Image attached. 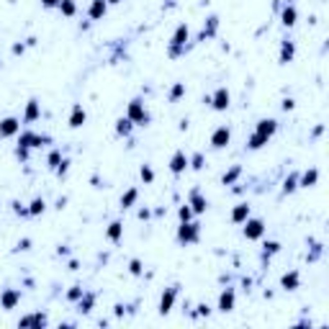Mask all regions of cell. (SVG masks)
Segmentation results:
<instances>
[{
	"instance_id": "cell-54",
	"label": "cell",
	"mask_w": 329,
	"mask_h": 329,
	"mask_svg": "<svg viewBox=\"0 0 329 329\" xmlns=\"http://www.w3.org/2000/svg\"><path fill=\"white\" fill-rule=\"evenodd\" d=\"M321 131H324V126H321V123H319V126H316V129H314L311 134H314V137H321Z\"/></svg>"
},
{
	"instance_id": "cell-10",
	"label": "cell",
	"mask_w": 329,
	"mask_h": 329,
	"mask_svg": "<svg viewBox=\"0 0 329 329\" xmlns=\"http://www.w3.org/2000/svg\"><path fill=\"white\" fill-rule=\"evenodd\" d=\"M168 168H170V173H173L175 178H180V175L188 170V152H185V149H175Z\"/></svg>"
},
{
	"instance_id": "cell-31",
	"label": "cell",
	"mask_w": 329,
	"mask_h": 329,
	"mask_svg": "<svg viewBox=\"0 0 329 329\" xmlns=\"http://www.w3.org/2000/svg\"><path fill=\"white\" fill-rule=\"evenodd\" d=\"M57 11H59L64 18H75V16H77V3H75V0H59Z\"/></svg>"
},
{
	"instance_id": "cell-23",
	"label": "cell",
	"mask_w": 329,
	"mask_h": 329,
	"mask_svg": "<svg viewBox=\"0 0 329 329\" xmlns=\"http://www.w3.org/2000/svg\"><path fill=\"white\" fill-rule=\"evenodd\" d=\"M106 239L113 242V244H118V242L123 239V221H121V219H113V221L108 224V229H106Z\"/></svg>"
},
{
	"instance_id": "cell-12",
	"label": "cell",
	"mask_w": 329,
	"mask_h": 329,
	"mask_svg": "<svg viewBox=\"0 0 329 329\" xmlns=\"http://www.w3.org/2000/svg\"><path fill=\"white\" fill-rule=\"evenodd\" d=\"M18 304H21V288H6V291L0 293V309L13 311Z\"/></svg>"
},
{
	"instance_id": "cell-8",
	"label": "cell",
	"mask_w": 329,
	"mask_h": 329,
	"mask_svg": "<svg viewBox=\"0 0 329 329\" xmlns=\"http://www.w3.org/2000/svg\"><path fill=\"white\" fill-rule=\"evenodd\" d=\"M209 144H211L214 149H226V147L232 144V129L226 126V123H221V126H216V129L211 131V139H209Z\"/></svg>"
},
{
	"instance_id": "cell-57",
	"label": "cell",
	"mask_w": 329,
	"mask_h": 329,
	"mask_svg": "<svg viewBox=\"0 0 329 329\" xmlns=\"http://www.w3.org/2000/svg\"><path fill=\"white\" fill-rule=\"evenodd\" d=\"M0 70H3V62H0Z\"/></svg>"
},
{
	"instance_id": "cell-16",
	"label": "cell",
	"mask_w": 329,
	"mask_h": 329,
	"mask_svg": "<svg viewBox=\"0 0 329 329\" xmlns=\"http://www.w3.org/2000/svg\"><path fill=\"white\" fill-rule=\"evenodd\" d=\"M85 121H88V111L82 108V103H75L72 111H70V118H67L70 129H80V126H85Z\"/></svg>"
},
{
	"instance_id": "cell-7",
	"label": "cell",
	"mask_w": 329,
	"mask_h": 329,
	"mask_svg": "<svg viewBox=\"0 0 329 329\" xmlns=\"http://www.w3.org/2000/svg\"><path fill=\"white\" fill-rule=\"evenodd\" d=\"M188 206L193 209L195 216H203L206 211H209V198L201 193V188H190V193H188Z\"/></svg>"
},
{
	"instance_id": "cell-36",
	"label": "cell",
	"mask_w": 329,
	"mask_h": 329,
	"mask_svg": "<svg viewBox=\"0 0 329 329\" xmlns=\"http://www.w3.org/2000/svg\"><path fill=\"white\" fill-rule=\"evenodd\" d=\"M59 162H62V152H59V149H52V152L47 154V168L54 173V170L59 168Z\"/></svg>"
},
{
	"instance_id": "cell-35",
	"label": "cell",
	"mask_w": 329,
	"mask_h": 329,
	"mask_svg": "<svg viewBox=\"0 0 329 329\" xmlns=\"http://www.w3.org/2000/svg\"><path fill=\"white\" fill-rule=\"evenodd\" d=\"M49 324V316L44 311H34L31 314V329H44Z\"/></svg>"
},
{
	"instance_id": "cell-30",
	"label": "cell",
	"mask_w": 329,
	"mask_h": 329,
	"mask_svg": "<svg viewBox=\"0 0 329 329\" xmlns=\"http://www.w3.org/2000/svg\"><path fill=\"white\" fill-rule=\"evenodd\" d=\"M268 142H270V139H265L262 134L252 131L250 137H247V149H250V152H257V149H262V147H265Z\"/></svg>"
},
{
	"instance_id": "cell-24",
	"label": "cell",
	"mask_w": 329,
	"mask_h": 329,
	"mask_svg": "<svg viewBox=\"0 0 329 329\" xmlns=\"http://www.w3.org/2000/svg\"><path fill=\"white\" fill-rule=\"evenodd\" d=\"M319 183V170L316 168H309L304 173H299V188H314Z\"/></svg>"
},
{
	"instance_id": "cell-18",
	"label": "cell",
	"mask_w": 329,
	"mask_h": 329,
	"mask_svg": "<svg viewBox=\"0 0 329 329\" xmlns=\"http://www.w3.org/2000/svg\"><path fill=\"white\" fill-rule=\"evenodd\" d=\"M280 288L283 291H299L301 288V273L299 270H288L280 275Z\"/></svg>"
},
{
	"instance_id": "cell-20",
	"label": "cell",
	"mask_w": 329,
	"mask_h": 329,
	"mask_svg": "<svg viewBox=\"0 0 329 329\" xmlns=\"http://www.w3.org/2000/svg\"><path fill=\"white\" fill-rule=\"evenodd\" d=\"M95 301H98V293L95 291H82V296L77 299V311L80 314H90L95 309Z\"/></svg>"
},
{
	"instance_id": "cell-33",
	"label": "cell",
	"mask_w": 329,
	"mask_h": 329,
	"mask_svg": "<svg viewBox=\"0 0 329 329\" xmlns=\"http://www.w3.org/2000/svg\"><path fill=\"white\" fill-rule=\"evenodd\" d=\"M44 211H47V201L41 198V195H36V198L28 203V214H31V216H41Z\"/></svg>"
},
{
	"instance_id": "cell-5",
	"label": "cell",
	"mask_w": 329,
	"mask_h": 329,
	"mask_svg": "<svg viewBox=\"0 0 329 329\" xmlns=\"http://www.w3.org/2000/svg\"><path fill=\"white\" fill-rule=\"evenodd\" d=\"M265 221L262 219H257V216H247V221H244V226H242V234H244V239H250V242H257V239H262L265 237Z\"/></svg>"
},
{
	"instance_id": "cell-21",
	"label": "cell",
	"mask_w": 329,
	"mask_h": 329,
	"mask_svg": "<svg viewBox=\"0 0 329 329\" xmlns=\"http://www.w3.org/2000/svg\"><path fill=\"white\" fill-rule=\"evenodd\" d=\"M255 131L262 134L265 139H273L275 131H278V121H275V118H260V121L255 123Z\"/></svg>"
},
{
	"instance_id": "cell-56",
	"label": "cell",
	"mask_w": 329,
	"mask_h": 329,
	"mask_svg": "<svg viewBox=\"0 0 329 329\" xmlns=\"http://www.w3.org/2000/svg\"><path fill=\"white\" fill-rule=\"evenodd\" d=\"M106 3H108V6H118V3H121V0H106Z\"/></svg>"
},
{
	"instance_id": "cell-13",
	"label": "cell",
	"mask_w": 329,
	"mask_h": 329,
	"mask_svg": "<svg viewBox=\"0 0 329 329\" xmlns=\"http://www.w3.org/2000/svg\"><path fill=\"white\" fill-rule=\"evenodd\" d=\"M296 57V41L293 39H283L280 41V52H278V64H291Z\"/></svg>"
},
{
	"instance_id": "cell-2",
	"label": "cell",
	"mask_w": 329,
	"mask_h": 329,
	"mask_svg": "<svg viewBox=\"0 0 329 329\" xmlns=\"http://www.w3.org/2000/svg\"><path fill=\"white\" fill-rule=\"evenodd\" d=\"M126 118L134 123V126H149V123H152V116H149V111H147V106H144L142 98H131L129 101Z\"/></svg>"
},
{
	"instance_id": "cell-15",
	"label": "cell",
	"mask_w": 329,
	"mask_h": 329,
	"mask_svg": "<svg viewBox=\"0 0 329 329\" xmlns=\"http://www.w3.org/2000/svg\"><path fill=\"white\" fill-rule=\"evenodd\" d=\"M234 304H237V291H234V288H224V291L219 293L216 309H219L221 314H229V311H234Z\"/></svg>"
},
{
	"instance_id": "cell-4",
	"label": "cell",
	"mask_w": 329,
	"mask_h": 329,
	"mask_svg": "<svg viewBox=\"0 0 329 329\" xmlns=\"http://www.w3.org/2000/svg\"><path fill=\"white\" fill-rule=\"evenodd\" d=\"M178 293H180V285H178V283L168 285V288L162 291V296H159V306H157L159 316H168V314L173 311V306H175V301H178Z\"/></svg>"
},
{
	"instance_id": "cell-9",
	"label": "cell",
	"mask_w": 329,
	"mask_h": 329,
	"mask_svg": "<svg viewBox=\"0 0 329 329\" xmlns=\"http://www.w3.org/2000/svg\"><path fill=\"white\" fill-rule=\"evenodd\" d=\"M18 131H21V118H18V116H6V118H0V139L18 137Z\"/></svg>"
},
{
	"instance_id": "cell-25",
	"label": "cell",
	"mask_w": 329,
	"mask_h": 329,
	"mask_svg": "<svg viewBox=\"0 0 329 329\" xmlns=\"http://www.w3.org/2000/svg\"><path fill=\"white\" fill-rule=\"evenodd\" d=\"M296 190H299V170L288 173V178L283 180V188H280V193H283V195H293Z\"/></svg>"
},
{
	"instance_id": "cell-37",
	"label": "cell",
	"mask_w": 329,
	"mask_h": 329,
	"mask_svg": "<svg viewBox=\"0 0 329 329\" xmlns=\"http://www.w3.org/2000/svg\"><path fill=\"white\" fill-rule=\"evenodd\" d=\"M139 178H142L144 185H152V183H154V170H152V164H142V168H139Z\"/></svg>"
},
{
	"instance_id": "cell-19",
	"label": "cell",
	"mask_w": 329,
	"mask_h": 329,
	"mask_svg": "<svg viewBox=\"0 0 329 329\" xmlns=\"http://www.w3.org/2000/svg\"><path fill=\"white\" fill-rule=\"evenodd\" d=\"M296 21H299V8H296L293 3H285V6L280 8V23H283L285 28H293Z\"/></svg>"
},
{
	"instance_id": "cell-42",
	"label": "cell",
	"mask_w": 329,
	"mask_h": 329,
	"mask_svg": "<svg viewBox=\"0 0 329 329\" xmlns=\"http://www.w3.org/2000/svg\"><path fill=\"white\" fill-rule=\"evenodd\" d=\"M70 164H72V162H70V157H62V162H59V168L54 170V175H57V178H67V173H70Z\"/></svg>"
},
{
	"instance_id": "cell-6",
	"label": "cell",
	"mask_w": 329,
	"mask_h": 329,
	"mask_svg": "<svg viewBox=\"0 0 329 329\" xmlns=\"http://www.w3.org/2000/svg\"><path fill=\"white\" fill-rule=\"evenodd\" d=\"M209 106H211L214 111H219V113L229 111V106H232V93H229V88H226V85H219V88L209 95Z\"/></svg>"
},
{
	"instance_id": "cell-22",
	"label": "cell",
	"mask_w": 329,
	"mask_h": 329,
	"mask_svg": "<svg viewBox=\"0 0 329 329\" xmlns=\"http://www.w3.org/2000/svg\"><path fill=\"white\" fill-rule=\"evenodd\" d=\"M108 3L106 0H90V6H88V18L90 21H103V16L108 13Z\"/></svg>"
},
{
	"instance_id": "cell-28",
	"label": "cell",
	"mask_w": 329,
	"mask_h": 329,
	"mask_svg": "<svg viewBox=\"0 0 329 329\" xmlns=\"http://www.w3.org/2000/svg\"><path fill=\"white\" fill-rule=\"evenodd\" d=\"M242 178V164H232V168L221 175V185H234Z\"/></svg>"
},
{
	"instance_id": "cell-41",
	"label": "cell",
	"mask_w": 329,
	"mask_h": 329,
	"mask_svg": "<svg viewBox=\"0 0 329 329\" xmlns=\"http://www.w3.org/2000/svg\"><path fill=\"white\" fill-rule=\"evenodd\" d=\"M11 206H13V214H18L21 219H31L28 206H26V203H21V201H11Z\"/></svg>"
},
{
	"instance_id": "cell-14",
	"label": "cell",
	"mask_w": 329,
	"mask_h": 329,
	"mask_svg": "<svg viewBox=\"0 0 329 329\" xmlns=\"http://www.w3.org/2000/svg\"><path fill=\"white\" fill-rule=\"evenodd\" d=\"M216 31H219V16H209V18H206V23H203V28H201V34H198V39H195V41H190V47H193V44H198V41L214 39V36H216Z\"/></svg>"
},
{
	"instance_id": "cell-1",
	"label": "cell",
	"mask_w": 329,
	"mask_h": 329,
	"mask_svg": "<svg viewBox=\"0 0 329 329\" xmlns=\"http://www.w3.org/2000/svg\"><path fill=\"white\" fill-rule=\"evenodd\" d=\"M188 41H190V28H188V23H180V26L173 31L170 41H168V57H170V59L183 57V54L190 49Z\"/></svg>"
},
{
	"instance_id": "cell-27",
	"label": "cell",
	"mask_w": 329,
	"mask_h": 329,
	"mask_svg": "<svg viewBox=\"0 0 329 329\" xmlns=\"http://www.w3.org/2000/svg\"><path fill=\"white\" fill-rule=\"evenodd\" d=\"M137 201H139V188H129L126 193L121 195V209H123V211H126V209H134Z\"/></svg>"
},
{
	"instance_id": "cell-3",
	"label": "cell",
	"mask_w": 329,
	"mask_h": 329,
	"mask_svg": "<svg viewBox=\"0 0 329 329\" xmlns=\"http://www.w3.org/2000/svg\"><path fill=\"white\" fill-rule=\"evenodd\" d=\"M175 239H178V244H183V247H188V244H198V239H201V224L193 219V221H180V226H178V232H175Z\"/></svg>"
},
{
	"instance_id": "cell-11",
	"label": "cell",
	"mask_w": 329,
	"mask_h": 329,
	"mask_svg": "<svg viewBox=\"0 0 329 329\" xmlns=\"http://www.w3.org/2000/svg\"><path fill=\"white\" fill-rule=\"evenodd\" d=\"M39 118H41V103H39V98H28V103L23 108V116H21V123L23 126H31Z\"/></svg>"
},
{
	"instance_id": "cell-51",
	"label": "cell",
	"mask_w": 329,
	"mask_h": 329,
	"mask_svg": "<svg viewBox=\"0 0 329 329\" xmlns=\"http://www.w3.org/2000/svg\"><path fill=\"white\" fill-rule=\"evenodd\" d=\"M67 206V195H62V198H57V211H62Z\"/></svg>"
},
{
	"instance_id": "cell-48",
	"label": "cell",
	"mask_w": 329,
	"mask_h": 329,
	"mask_svg": "<svg viewBox=\"0 0 329 329\" xmlns=\"http://www.w3.org/2000/svg\"><path fill=\"white\" fill-rule=\"evenodd\" d=\"M57 6H59V0H41V8H47V11H52Z\"/></svg>"
},
{
	"instance_id": "cell-50",
	"label": "cell",
	"mask_w": 329,
	"mask_h": 329,
	"mask_svg": "<svg viewBox=\"0 0 329 329\" xmlns=\"http://www.w3.org/2000/svg\"><path fill=\"white\" fill-rule=\"evenodd\" d=\"M137 216H139L142 221H147V219L152 216V211H149V209H139V214H137Z\"/></svg>"
},
{
	"instance_id": "cell-34",
	"label": "cell",
	"mask_w": 329,
	"mask_h": 329,
	"mask_svg": "<svg viewBox=\"0 0 329 329\" xmlns=\"http://www.w3.org/2000/svg\"><path fill=\"white\" fill-rule=\"evenodd\" d=\"M203 164H206V157H203V152H193V154H188V168L190 170H203Z\"/></svg>"
},
{
	"instance_id": "cell-52",
	"label": "cell",
	"mask_w": 329,
	"mask_h": 329,
	"mask_svg": "<svg viewBox=\"0 0 329 329\" xmlns=\"http://www.w3.org/2000/svg\"><path fill=\"white\" fill-rule=\"evenodd\" d=\"M26 52V44H13V54H23Z\"/></svg>"
},
{
	"instance_id": "cell-39",
	"label": "cell",
	"mask_w": 329,
	"mask_h": 329,
	"mask_svg": "<svg viewBox=\"0 0 329 329\" xmlns=\"http://www.w3.org/2000/svg\"><path fill=\"white\" fill-rule=\"evenodd\" d=\"M178 219H180V221H193V219H195V214H193V209L188 206V201L178 209Z\"/></svg>"
},
{
	"instance_id": "cell-55",
	"label": "cell",
	"mask_w": 329,
	"mask_h": 329,
	"mask_svg": "<svg viewBox=\"0 0 329 329\" xmlns=\"http://www.w3.org/2000/svg\"><path fill=\"white\" fill-rule=\"evenodd\" d=\"M70 270H80V262H77V260H70Z\"/></svg>"
},
{
	"instance_id": "cell-29",
	"label": "cell",
	"mask_w": 329,
	"mask_h": 329,
	"mask_svg": "<svg viewBox=\"0 0 329 329\" xmlns=\"http://www.w3.org/2000/svg\"><path fill=\"white\" fill-rule=\"evenodd\" d=\"M131 131H134V123H131L126 116L116 118V134H118V137H131Z\"/></svg>"
},
{
	"instance_id": "cell-32",
	"label": "cell",
	"mask_w": 329,
	"mask_h": 329,
	"mask_svg": "<svg viewBox=\"0 0 329 329\" xmlns=\"http://www.w3.org/2000/svg\"><path fill=\"white\" fill-rule=\"evenodd\" d=\"M185 93H188V90H185V82H173V88L168 90V101H170V103H178L180 98H185Z\"/></svg>"
},
{
	"instance_id": "cell-45",
	"label": "cell",
	"mask_w": 329,
	"mask_h": 329,
	"mask_svg": "<svg viewBox=\"0 0 329 329\" xmlns=\"http://www.w3.org/2000/svg\"><path fill=\"white\" fill-rule=\"evenodd\" d=\"M280 108H283L285 113H288V111H293V108H296V101H293V98H283V103H280Z\"/></svg>"
},
{
	"instance_id": "cell-44",
	"label": "cell",
	"mask_w": 329,
	"mask_h": 329,
	"mask_svg": "<svg viewBox=\"0 0 329 329\" xmlns=\"http://www.w3.org/2000/svg\"><path fill=\"white\" fill-rule=\"evenodd\" d=\"M211 314V306L209 304H198L195 306V316H209Z\"/></svg>"
},
{
	"instance_id": "cell-43",
	"label": "cell",
	"mask_w": 329,
	"mask_h": 329,
	"mask_svg": "<svg viewBox=\"0 0 329 329\" xmlns=\"http://www.w3.org/2000/svg\"><path fill=\"white\" fill-rule=\"evenodd\" d=\"M26 250H31V239H28V237L18 239V244H16V250H13V252H26Z\"/></svg>"
},
{
	"instance_id": "cell-53",
	"label": "cell",
	"mask_w": 329,
	"mask_h": 329,
	"mask_svg": "<svg viewBox=\"0 0 329 329\" xmlns=\"http://www.w3.org/2000/svg\"><path fill=\"white\" fill-rule=\"evenodd\" d=\"M57 255H59V257H62V255H70V247H62V244H59V247H57Z\"/></svg>"
},
{
	"instance_id": "cell-38",
	"label": "cell",
	"mask_w": 329,
	"mask_h": 329,
	"mask_svg": "<svg viewBox=\"0 0 329 329\" xmlns=\"http://www.w3.org/2000/svg\"><path fill=\"white\" fill-rule=\"evenodd\" d=\"M129 273H131L134 278L144 275V262H142L139 257H131V260H129Z\"/></svg>"
},
{
	"instance_id": "cell-46",
	"label": "cell",
	"mask_w": 329,
	"mask_h": 329,
	"mask_svg": "<svg viewBox=\"0 0 329 329\" xmlns=\"http://www.w3.org/2000/svg\"><path fill=\"white\" fill-rule=\"evenodd\" d=\"M28 154H31V149H26V147H16V157H18L21 162H26Z\"/></svg>"
},
{
	"instance_id": "cell-40",
	"label": "cell",
	"mask_w": 329,
	"mask_h": 329,
	"mask_svg": "<svg viewBox=\"0 0 329 329\" xmlns=\"http://www.w3.org/2000/svg\"><path fill=\"white\" fill-rule=\"evenodd\" d=\"M82 291H85V288H82L80 283H75V285L70 288V291H67V296H64V299H67L70 304H77V299L82 296Z\"/></svg>"
},
{
	"instance_id": "cell-17",
	"label": "cell",
	"mask_w": 329,
	"mask_h": 329,
	"mask_svg": "<svg viewBox=\"0 0 329 329\" xmlns=\"http://www.w3.org/2000/svg\"><path fill=\"white\" fill-rule=\"evenodd\" d=\"M247 216H252V206L247 203V201H242V203H237L234 209H232L229 221H232V224H244V221H247Z\"/></svg>"
},
{
	"instance_id": "cell-47",
	"label": "cell",
	"mask_w": 329,
	"mask_h": 329,
	"mask_svg": "<svg viewBox=\"0 0 329 329\" xmlns=\"http://www.w3.org/2000/svg\"><path fill=\"white\" fill-rule=\"evenodd\" d=\"M321 250H324L321 244H314V252L309 255V262H316V260H319V255H321Z\"/></svg>"
},
{
	"instance_id": "cell-49",
	"label": "cell",
	"mask_w": 329,
	"mask_h": 329,
	"mask_svg": "<svg viewBox=\"0 0 329 329\" xmlns=\"http://www.w3.org/2000/svg\"><path fill=\"white\" fill-rule=\"evenodd\" d=\"M123 314H126V306H123V304H116V306H113V316H118V319H121Z\"/></svg>"
},
{
	"instance_id": "cell-26",
	"label": "cell",
	"mask_w": 329,
	"mask_h": 329,
	"mask_svg": "<svg viewBox=\"0 0 329 329\" xmlns=\"http://www.w3.org/2000/svg\"><path fill=\"white\" fill-rule=\"evenodd\" d=\"M280 252V242H275V239H268L265 244H262V252H260V260H262V265L265 262H270V257L273 255H278Z\"/></svg>"
}]
</instances>
